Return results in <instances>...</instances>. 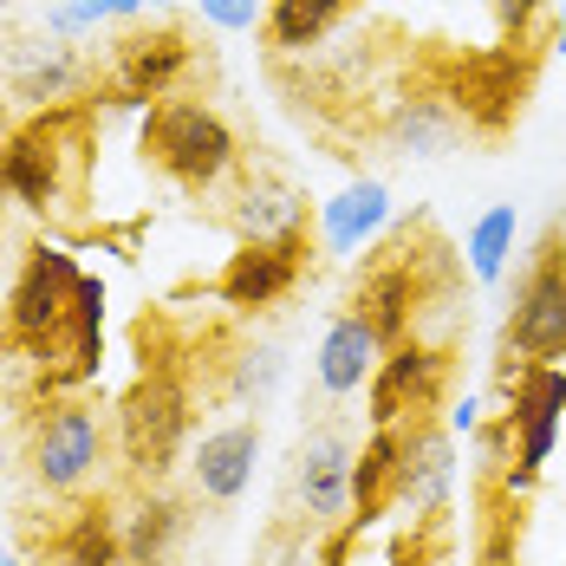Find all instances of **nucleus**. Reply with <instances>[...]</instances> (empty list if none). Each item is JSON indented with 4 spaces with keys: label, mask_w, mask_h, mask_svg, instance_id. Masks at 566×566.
Returning <instances> with one entry per match:
<instances>
[{
    "label": "nucleus",
    "mask_w": 566,
    "mask_h": 566,
    "mask_svg": "<svg viewBox=\"0 0 566 566\" xmlns=\"http://www.w3.org/2000/svg\"><path fill=\"white\" fill-rule=\"evenodd\" d=\"M281 385H286V352L281 345H241V352L228 358V397H234V403L261 410Z\"/></svg>",
    "instance_id": "nucleus-28"
},
{
    "label": "nucleus",
    "mask_w": 566,
    "mask_h": 566,
    "mask_svg": "<svg viewBox=\"0 0 566 566\" xmlns=\"http://www.w3.org/2000/svg\"><path fill=\"white\" fill-rule=\"evenodd\" d=\"M7 130H13V98L0 92V137H7Z\"/></svg>",
    "instance_id": "nucleus-38"
},
{
    "label": "nucleus",
    "mask_w": 566,
    "mask_h": 566,
    "mask_svg": "<svg viewBox=\"0 0 566 566\" xmlns=\"http://www.w3.org/2000/svg\"><path fill=\"white\" fill-rule=\"evenodd\" d=\"M0 566H20V560H13V554H0Z\"/></svg>",
    "instance_id": "nucleus-41"
},
{
    "label": "nucleus",
    "mask_w": 566,
    "mask_h": 566,
    "mask_svg": "<svg viewBox=\"0 0 566 566\" xmlns=\"http://www.w3.org/2000/svg\"><path fill=\"white\" fill-rule=\"evenodd\" d=\"M85 112L78 105L40 112L0 137V202H13L27 216H59V202L72 196V157H78Z\"/></svg>",
    "instance_id": "nucleus-4"
},
{
    "label": "nucleus",
    "mask_w": 566,
    "mask_h": 566,
    "mask_svg": "<svg viewBox=\"0 0 566 566\" xmlns=\"http://www.w3.org/2000/svg\"><path fill=\"white\" fill-rule=\"evenodd\" d=\"M417 547H423V527L391 521V514H378V521L352 514V521L333 527V541L319 547V566H410Z\"/></svg>",
    "instance_id": "nucleus-23"
},
{
    "label": "nucleus",
    "mask_w": 566,
    "mask_h": 566,
    "mask_svg": "<svg viewBox=\"0 0 566 566\" xmlns=\"http://www.w3.org/2000/svg\"><path fill=\"white\" fill-rule=\"evenodd\" d=\"M450 495H455V437L443 423H403V450H397V502L403 509L397 521L410 527H437L450 514Z\"/></svg>",
    "instance_id": "nucleus-13"
},
{
    "label": "nucleus",
    "mask_w": 566,
    "mask_h": 566,
    "mask_svg": "<svg viewBox=\"0 0 566 566\" xmlns=\"http://www.w3.org/2000/svg\"><path fill=\"white\" fill-rule=\"evenodd\" d=\"M560 358H566V254L547 248L514 286L509 326H502V365H560Z\"/></svg>",
    "instance_id": "nucleus-9"
},
{
    "label": "nucleus",
    "mask_w": 566,
    "mask_h": 566,
    "mask_svg": "<svg viewBox=\"0 0 566 566\" xmlns=\"http://www.w3.org/2000/svg\"><path fill=\"white\" fill-rule=\"evenodd\" d=\"M222 222L234 234V248L241 241H286V234H306V196L281 170H241L222 202Z\"/></svg>",
    "instance_id": "nucleus-16"
},
{
    "label": "nucleus",
    "mask_w": 566,
    "mask_h": 566,
    "mask_svg": "<svg viewBox=\"0 0 566 566\" xmlns=\"http://www.w3.org/2000/svg\"><path fill=\"white\" fill-rule=\"evenodd\" d=\"M489 7H495V20H502V33H509L514 46H527V33L547 13V0H489Z\"/></svg>",
    "instance_id": "nucleus-31"
},
{
    "label": "nucleus",
    "mask_w": 566,
    "mask_h": 566,
    "mask_svg": "<svg viewBox=\"0 0 566 566\" xmlns=\"http://www.w3.org/2000/svg\"><path fill=\"white\" fill-rule=\"evenodd\" d=\"M189 72H196V46H189L182 27H137L112 46V78L105 85L150 112V105H164L189 85Z\"/></svg>",
    "instance_id": "nucleus-12"
},
{
    "label": "nucleus",
    "mask_w": 566,
    "mask_h": 566,
    "mask_svg": "<svg viewBox=\"0 0 566 566\" xmlns=\"http://www.w3.org/2000/svg\"><path fill=\"white\" fill-rule=\"evenodd\" d=\"M527 85H534L527 53L521 46H489V53H469L455 65L450 98H455V112H462L469 130L502 137L514 117H521V105H527Z\"/></svg>",
    "instance_id": "nucleus-11"
},
{
    "label": "nucleus",
    "mask_w": 566,
    "mask_h": 566,
    "mask_svg": "<svg viewBox=\"0 0 566 566\" xmlns=\"http://www.w3.org/2000/svg\"><path fill=\"white\" fill-rule=\"evenodd\" d=\"M254 566H319V547H313L300 527H274V534L261 541Z\"/></svg>",
    "instance_id": "nucleus-29"
},
{
    "label": "nucleus",
    "mask_w": 566,
    "mask_h": 566,
    "mask_svg": "<svg viewBox=\"0 0 566 566\" xmlns=\"http://www.w3.org/2000/svg\"><path fill=\"white\" fill-rule=\"evenodd\" d=\"M378 358H385V345H378V333L365 326V313H358V306H345L339 319L326 326V339H319V358H313V378H319V391H326V397H358L365 385H371Z\"/></svg>",
    "instance_id": "nucleus-21"
},
{
    "label": "nucleus",
    "mask_w": 566,
    "mask_h": 566,
    "mask_svg": "<svg viewBox=\"0 0 566 566\" xmlns=\"http://www.w3.org/2000/svg\"><path fill=\"white\" fill-rule=\"evenodd\" d=\"M117 527H124V560L130 566H170L189 541V502L170 495L164 482H144L117 509Z\"/></svg>",
    "instance_id": "nucleus-18"
},
{
    "label": "nucleus",
    "mask_w": 566,
    "mask_h": 566,
    "mask_svg": "<svg viewBox=\"0 0 566 566\" xmlns=\"http://www.w3.org/2000/svg\"><path fill=\"white\" fill-rule=\"evenodd\" d=\"M554 53L566 59V7H560V13H554Z\"/></svg>",
    "instance_id": "nucleus-36"
},
{
    "label": "nucleus",
    "mask_w": 566,
    "mask_h": 566,
    "mask_svg": "<svg viewBox=\"0 0 566 566\" xmlns=\"http://www.w3.org/2000/svg\"><path fill=\"white\" fill-rule=\"evenodd\" d=\"M385 228H391V189L378 176H358V182H345L333 202H319V241H326L333 261L365 254Z\"/></svg>",
    "instance_id": "nucleus-19"
},
{
    "label": "nucleus",
    "mask_w": 566,
    "mask_h": 566,
    "mask_svg": "<svg viewBox=\"0 0 566 566\" xmlns=\"http://www.w3.org/2000/svg\"><path fill=\"white\" fill-rule=\"evenodd\" d=\"M105 450H112V430L98 417L92 397H40L33 417H27V469H33V489L53 495V502H72L98 482L105 469Z\"/></svg>",
    "instance_id": "nucleus-2"
},
{
    "label": "nucleus",
    "mask_w": 566,
    "mask_h": 566,
    "mask_svg": "<svg viewBox=\"0 0 566 566\" xmlns=\"http://www.w3.org/2000/svg\"><path fill=\"white\" fill-rule=\"evenodd\" d=\"M475 566H514V521H509V514H495V521H489V541H482Z\"/></svg>",
    "instance_id": "nucleus-34"
},
{
    "label": "nucleus",
    "mask_w": 566,
    "mask_h": 566,
    "mask_svg": "<svg viewBox=\"0 0 566 566\" xmlns=\"http://www.w3.org/2000/svg\"><path fill=\"white\" fill-rule=\"evenodd\" d=\"M554 248H560V254H566V222H560V234H554Z\"/></svg>",
    "instance_id": "nucleus-39"
},
{
    "label": "nucleus",
    "mask_w": 566,
    "mask_h": 566,
    "mask_svg": "<svg viewBox=\"0 0 566 566\" xmlns=\"http://www.w3.org/2000/svg\"><path fill=\"white\" fill-rule=\"evenodd\" d=\"M514 234H521V216H514V202H495V209H482V216H475L469 241H462L469 281L495 286L502 274H509V261H514Z\"/></svg>",
    "instance_id": "nucleus-27"
},
{
    "label": "nucleus",
    "mask_w": 566,
    "mask_h": 566,
    "mask_svg": "<svg viewBox=\"0 0 566 566\" xmlns=\"http://www.w3.org/2000/svg\"><path fill=\"white\" fill-rule=\"evenodd\" d=\"M202 20L216 33H254L268 20V0H202Z\"/></svg>",
    "instance_id": "nucleus-30"
},
{
    "label": "nucleus",
    "mask_w": 566,
    "mask_h": 566,
    "mask_svg": "<svg viewBox=\"0 0 566 566\" xmlns=\"http://www.w3.org/2000/svg\"><path fill=\"white\" fill-rule=\"evenodd\" d=\"M98 85L92 59L78 53L72 40L53 33H13L0 46V92L20 105V112H65V105H92L85 92Z\"/></svg>",
    "instance_id": "nucleus-6"
},
{
    "label": "nucleus",
    "mask_w": 566,
    "mask_h": 566,
    "mask_svg": "<svg viewBox=\"0 0 566 566\" xmlns=\"http://www.w3.org/2000/svg\"><path fill=\"white\" fill-rule=\"evenodd\" d=\"M7 40H13V7L0 0V46H7Z\"/></svg>",
    "instance_id": "nucleus-37"
},
{
    "label": "nucleus",
    "mask_w": 566,
    "mask_h": 566,
    "mask_svg": "<svg viewBox=\"0 0 566 566\" xmlns=\"http://www.w3.org/2000/svg\"><path fill=\"white\" fill-rule=\"evenodd\" d=\"M0 475H7V437H0Z\"/></svg>",
    "instance_id": "nucleus-40"
},
{
    "label": "nucleus",
    "mask_w": 566,
    "mask_h": 566,
    "mask_svg": "<svg viewBox=\"0 0 566 566\" xmlns=\"http://www.w3.org/2000/svg\"><path fill=\"white\" fill-rule=\"evenodd\" d=\"M306 274V234H286V241H241L228 254L222 281H216V300L234 306V313H268L281 306L286 293Z\"/></svg>",
    "instance_id": "nucleus-15"
},
{
    "label": "nucleus",
    "mask_w": 566,
    "mask_h": 566,
    "mask_svg": "<svg viewBox=\"0 0 566 566\" xmlns=\"http://www.w3.org/2000/svg\"><path fill=\"white\" fill-rule=\"evenodd\" d=\"M462 112H455L450 92H403L391 105V117H385V137H391L397 157H450L455 144H462Z\"/></svg>",
    "instance_id": "nucleus-20"
},
{
    "label": "nucleus",
    "mask_w": 566,
    "mask_h": 566,
    "mask_svg": "<svg viewBox=\"0 0 566 566\" xmlns=\"http://www.w3.org/2000/svg\"><path fill=\"white\" fill-rule=\"evenodd\" d=\"M46 33L78 46V40H85V33H98V27H92V20H85V13H78L72 0H53V7H46Z\"/></svg>",
    "instance_id": "nucleus-33"
},
{
    "label": "nucleus",
    "mask_w": 566,
    "mask_h": 566,
    "mask_svg": "<svg viewBox=\"0 0 566 566\" xmlns=\"http://www.w3.org/2000/svg\"><path fill=\"white\" fill-rule=\"evenodd\" d=\"M345 7H358V0H268V40H274V53H313L333 27L345 20Z\"/></svg>",
    "instance_id": "nucleus-26"
},
{
    "label": "nucleus",
    "mask_w": 566,
    "mask_h": 566,
    "mask_svg": "<svg viewBox=\"0 0 566 566\" xmlns=\"http://www.w3.org/2000/svg\"><path fill=\"white\" fill-rule=\"evenodd\" d=\"M53 566H130L112 502H78L53 534Z\"/></svg>",
    "instance_id": "nucleus-24"
},
{
    "label": "nucleus",
    "mask_w": 566,
    "mask_h": 566,
    "mask_svg": "<svg viewBox=\"0 0 566 566\" xmlns=\"http://www.w3.org/2000/svg\"><path fill=\"white\" fill-rule=\"evenodd\" d=\"M502 385H509V410L502 423L514 430V462L541 482V469L554 462L566 430V371L560 365H502Z\"/></svg>",
    "instance_id": "nucleus-10"
},
{
    "label": "nucleus",
    "mask_w": 566,
    "mask_h": 566,
    "mask_svg": "<svg viewBox=\"0 0 566 566\" xmlns=\"http://www.w3.org/2000/svg\"><path fill=\"white\" fill-rule=\"evenodd\" d=\"M443 430H450V437H475V430H482V397H455L450 417H443Z\"/></svg>",
    "instance_id": "nucleus-35"
},
{
    "label": "nucleus",
    "mask_w": 566,
    "mask_h": 566,
    "mask_svg": "<svg viewBox=\"0 0 566 566\" xmlns=\"http://www.w3.org/2000/svg\"><path fill=\"white\" fill-rule=\"evenodd\" d=\"M72 7H78V13H85L92 27H105V20H117V27H137L150 0H72Z\"/></svg>",
    "instance_id": "nucleus-32"
},
{
    "label": "nucleus",
    "mask_w": 566,
    "mask_h": 566,
    "mask_svg": "<svg viewBox=\"0 0 566 566\" xmlns=\"http://www.w3.org/2000/svg\"><path fill=\"white\" fill-rule=\"evenodd\" d=\"M189 423H196V391H189V378L176 371L170 358H144V371L130 378V391L117 397L112 410V443L124 455V469L137 475V489L144 482H164L182 450H189Z\"/></svg>",
    "instance_id": "nucleus-1"
},
{
    "label": "nucleus",
    "mask_w": 566,
    "mask_h": 566,
    "mask_svg": "<svg viewBox=\"0 0 566 566\" xmlns=\"http://www.w3.org/2000/svg\"><path fill=\"white\" fill-rule=\"evenodd\" d=\"M450 345H423V339H403L378 358L371 385H365V417L371 430H403V423H430V410L443 403L450 391Z\"/></svg>",
    "instance_id": "nucleus-7"
},
{
    "label": "nucleus",
    "mask_w": 566,
    "mask_h": 566,
    "mask_svg": "<svg viewBox=\"0 0 566 566\" xmlns=\"http://www.w3.org/2000/svg\"><path fill=\"white\" fill-rule=\"evenodd\" d=\"M352 437L339 423H319L293 455V509L306 527H339L352 521Z\"/></svg>",
    "instance_id": "nucleus-14"
},
{
    "label": "nucleus",
    "mask_w": 566,
    "mask_h": 566,
    "mask_svg": "<svg viewBox=\"0 0 566 566\" xmlns=\"http://www.w3.org/2000/svg\"><path fill=\"white\" fill-rule=\"evenodd\" d=\"M352 306L365 313V326L378 333L385 352L410 339V319H417V268H410V248L391 254V261H378V268H365V281H358V293H352Z\"/></svg>",
    "instance_id": "nucleus-22"
},
{
    "label": "nucleus",
    "mask_w": 566,
    "mask_h": 566,
    "mask_svg": "<svg viewBox=\"0 0 566 566\" xmlns=\"http://www.w3.org/2000/svg\"><path fill=\"white\" fill-rule=\"evenodd\" d=\"M254 462H261V423H216V430H202L196 437V450H189V489L202 495V502H241L248 495V482H254Z\"/></svg>",
    "instance_id": "nucleus-17"
},
{
    "label": "nucleus",
    "mask_w": 566,
    "mask_h": 566,
    "mask_svg": "<svg viewBox=\"0 0 566 566\" xmlns=\"http://www.w3.org/2000/svg\"><path fill=\"white\" fill-rule=\"evenodd\" d=\"M137 130H144V157L182 189H222L228 176L241 170V137L216 105L164 98V105L144 112Z\"/></svg>",
    "instance_id": "nucleus-3"
},
{
    "label": "nucleus",
    "mask_w": 566,
    "mask_h": 566,
    "mask_svg": "<svg viewBox=\"0 0 566 566\" xmlns=\"http://www.w3.org/2000/svg\"><path fill=\"white\" fill-rule=\"evenodd\" d=\"M397 450H403V430H371L365 450L352 455V514L358 521H378L397 502Z\"/></svg>",
    "instance_id": "nucleus-25"
},
{
    "label": "nucleus",
    "mask_w": 566,
    "mask_h": 566,
    "mask_svg": "<svg viewBox=\"0 0 566 566\" xmlns=\"http://www.w3.org/2000/svg\"><path fill=\"white\" fill-rule=\"evenodd\" d=\"M78 281H85V268L72 261V248L33 241V248L20 254V274L7 286V300H0V345H7L13 358H33V352L59 333V319L72 313Z\"/></svg>",
    "instance_id": "nucleus-5"
},
{
    "label": "nucleus",
    "mask_w": 566,
    "mask_h": 566,
    "mask_svg": "<svg viewBox=\"0 0 566 566\" xmlns=\"http://www.w3.org/2000/svg\"><path fill=\"white\" fill-rule=\"evenodd\" d=\"M105 281L98 274H85L78 281V300H72V313L59 319V333L33 358H20L27 371H33V391L40 397H85V385L98 378V365H105Z\"/></svg>",
    "instance_id": "nucleus-8"
}]
</instances>
